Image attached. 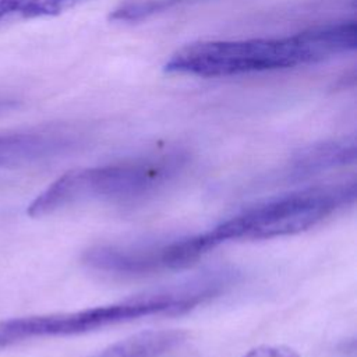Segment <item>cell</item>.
Returning a JSON list of instances; mask_svg holds the SVG:
<instances>
[{"label":"cell","mask_w":357,"mask_h":357,"mask_svg":"<svg viewBox=\"0 0 357 357\" xmlns=\"http://www.w3.org/2000/svg\"><path fill=\"white\" fill-rule=\"evenodd\" d=\"M356 199V181L311 187L271 198L220 222L206 234L218 247L230 240H264L304 231Z\"/></svg>","instance_id":"cell-3"},{"label":"cell","mask_w":357,"mask_h":357,"mask_svg":"<svg viewBox=\"0 0 357 357\" xmlns=\"http://www.w3.org/2000/svg\"><path fill=\"white\" fill-rule=\"evenodd\" d=\"M14 105H15V103H14L13 100H10V99H4V98H0V113L10 110Z\"/></svg>","instance_id":"cell-12"},{"label":"cell","mask_w":357,"mask_h":357,"mask_svg":"<svg viewBox=\"0 0 357 357\" xmlns=\"http://www.w3.org/2000/svg\"><path fill=\"white\" fill-rule=\"evenodd\" d=\"M209 0H123L110 13L116 22H138L162 13Z\"/></svg>","instance_id":"cell-9"},{"label":"cell","mask_w":357,"mask_h":357,"mask_svg":"<svg viewBox=\"0 0 357 357\" xmlns=\"http://www.w3.org/2000/svg\"><path fill=\"white\" fill-rule=\"evenodd\" d=\"M337 353L342 354L343 357H354L356 356V342H354V339L343 342L337 347Z\"/></svg>","instance_id":"cell-11"},{"label":"cell","mask_w":357,"mask_h":357,"mask_svg":"<svg viewBox=\"0 0 357 357\" xmlns=\"http://www.w3.org/2000/svg\"><path fill=\"white\" fill-rule=\"evenodd\" d=\"M84 262L91 268L114 275H148L166 269L163 244L153 247L98 245L88 250Z\"/></svg>","instance_id":"cell-6"},{"label":"cell","mask_w":357,"mask_h":357,"mask_svg":"<svg viewBox=\"0 0 357 357\" xmlns=\"http://www.w3.org/2000/svg\"><path fill=\"white\" fill-rule=\"evenodd\" d=\"M85 135L70 126H43L0 132V169L22 167L77 151Z\"/></svg>","instance_id":"cell-4"},{"label":"cell","mask_w":357,"mask_h":357,"mask_svg":"<svg viewBox=\"0 0 357 357\" xmlns=\"http://www.w3.org/2000/svg\"><path fill=\"white\" fill-rule=\"evenodd\" d=\"M185 163L187 156L173 151L144 159L74 169L39 192L28 205L26 215L42 218L89 199L132 202L167 184Z\"/></svg>","instance_id":"cell-2"},{"label":"cell","mask_w":357,"mask_h":357,"mask_svg":"<svg viewBox=\"0 0 357 357\" xmlns=\"http://www.w3.org/2000/svg\"><path fill=\"white\" fill-rule=\"evenodd\" d=\"M356 45L357 25L343 20L280 38L192 42L172 53L163 70L209 78L294 68L353 52Z\"/></svg>","instance_id":"cell-1"},{"label":"cell","mask_w":357,"mask_h":357,"mask_svg":"<svg viewBox=\"0 0 357 357\" xmlns=\"http://www.w3.org/2000/svg\"><path fill=\"white\" fill-rule=\"evenodd\" d=\"M354 137L314 142L297 151L282 167L279 178L284 183H298L325 172L353 165L356 160Z\"/></svg>","instance_id":"cell-5"},{"label":"cell","mask_w":357,"mask_h":357,"mask_svg":"<svg viewBox=\"0 0 357 357\" xmlns=\"http://www.w3.org/2000/svg\"><path fill=\"white\" fill-rule=\"evenodd\" d=\"M93 0H0V25L13 21L54 17Z\"/></svg>","instance_id":"cell-8"},{"label":"cell","mask_w":357,"mask_h":357,"mask_svg":"<svg viewBox=\"0 0 357 357\" xmlns=\"http://www.w3.org/2000/svg\"><path fill=\"white\" fill-rule=\"evenodd\" d=\"M187 339L181 329H153L128 336L92 357H160Z\"/></svg>","instance_id":"cell-7"},{"label":"cell","mask_w":357,"mask_h":357,"mask_svg":"<svg viewBox=\"0 0 357 357\" xmlns=\"http://www.w3.org/2000/svg\"><path fill=\"white\" fill-rule=\"evenodd\" d=\"M241 357H300V354L287 346H258Z\"/></svg>","instance_id":"cell-10"}]
</instances>
